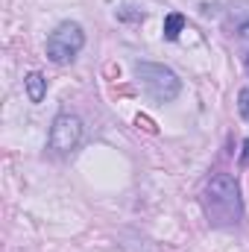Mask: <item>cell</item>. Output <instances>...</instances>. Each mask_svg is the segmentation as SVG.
<instances>
[{"instance_id":"52a82bcc","label":"cell","mask_w":249,"mask_h":252,"mask_svg":"<svg viewBox=\"0 0 249 252\" xmlns=\"http://www.w3.org/2000/svg\"><path fill=\"white\" fill-rule=\"evenodd\" d=\"M238 100H241V103H238V109H241V115H244V118L249 121V88H244V91L238 94Z\"/></svg>"},{"instance_id":"9c48e42d","label":"cell","mask_w":249,"mask_h":252,"mask_svg":"<svg viewBox=\"0 0 249 252\" xmlns=\"http://www.w3.org/2000/svg\"><path fill=\"white\" fill-rule=\"evenodd\" d=\"M247 67H249V56H247Z\"/></svg>"},{"instance_id":"7a4b0ae2","label":"cell","mask_w":249,"mask_h":252,"mask_svg":"<svg viewBox=\"0 0 249 252\" xmlns=\"http://www.w3.org/2000/svg\"><path fill=\"white\" fill-rule=\"evenodd\" d=\"M135 73H138L144 91H147L153 100H158V103H170V100L179 94V88H182V85H179V76H176L170 67H164V64L141 62L135 67Z\"/></svg>"},{"instance_id":"3957f363","label":"cell","mask_w":249,"mask_h":252,"mask_svg":"<svg viewBox=\"0 0 249 252\" xmlns=\"http://www.w3.org/2000/svg\"><path fill=\"white\" fill-rule=\"evenodd\" d=\"M82 44H85L82 27L73 24V21H64V24H59V27L50 32V38H47V59L56 62V64L73 62L76 53L82 50Z\"/></svg>"},{"instance_id":"277c9868","label":"cell","mask_w":249,"mask_h":252,"mask_svg":"<svg viewBox=\"0 0 249 252\" xmlns=\"http://www.w3.org/2000/svg\"><path fill=\"white\" fill-rule=\"evenodd\" d=\"M79 141H82V121L76 115H59L50 126V150L67 156L79 147Z\"/></svg>"},{"instance_id":"ba28073f","label":"cell","mask_w":249,"mask_h":252,"mask_svg":"<svg viewBox=\"0 0 249 252\" xmlns=\"http://www.w3.org/2000/svg\"><path fill=\"white\" fill-rule=\"evenodd\" d=\"M241 161H244V164H249V138L244 141V153H241Z\"/></svg>"},{"instance_id":"8992f818","label":"cell","mask_w":249,"mask_h":252,"mask_svg":"<svg viewBox=\"0 0 249 252\" xmlns=\"http://www.w3.org/2000/svg\"><path fill=\"white\" fill-rule=\"evenodd\" d=\"M182 27H185V18H182L179 12L167 15V18H164V38L176 41V38H179V32H182Z\"/></svg>"},{"instance_id":"6da1fadb","label":"cell","mask_w":249,"mask_h":252,"mask_svg":"<svg viewBox=\"0 0 249 252\" xmlns=\"http://www.w3.org/2000/svg\"><path fill=\"white\" fill-rule=\"evenodd\" d=\"M205 208L214 226H238L244 217V205H241V193H238V182L229 173H217L211 176L208 188H205Z\"/></svg>"},{"instance_id":"5b68a950","label":"cell","mask_w":249,"mask_h":252,"mask_svg":"<svg viewBox=\"0 0 249 252\" xmlns=\"http://www.w3.org/2000/svg\"><path fill=\"white\" fill-rule=\"evenodd\" d=\"M24 82H27V94H30V100H32V103H41L44 94H47V79H44L38 70H32Z\"/></svg>"}]
</instances>
